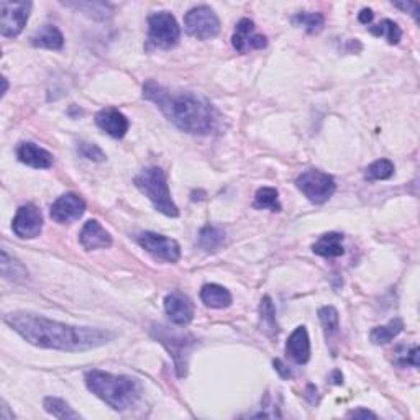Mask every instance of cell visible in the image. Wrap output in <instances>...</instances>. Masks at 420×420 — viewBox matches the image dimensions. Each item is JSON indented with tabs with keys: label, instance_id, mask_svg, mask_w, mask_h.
Instances as JSON below:
<instances>
[{
	"label": "cell",
	"instance_id": "obj_9",
	"mask_svg": "<svg viewBox=\"0 0 420 420\" xmlns=\"http://www.w3.org/2000/svg\"><path fill=\"white\" fill-rule=\"evenodd\" d=\"M31 2H0V33L15 38L22 33L28 22Z\"/></svg>",
	"mask_w": 420,
	"mask_h": 420
},
{
	"label": "cell",
	"instance_id": "obj_16",
	"mask_svg": "<svg viewBox=\"0 0 420 420\" xmlns=\"http://www.w3.org/2000/svg\"><path fill=\"white\" fill-rule=\"evenodd\" d=\"M17 158L23 164L35 169H48L53 166V155L50 151H46L45 148H41L35 143L25 141L20 143L17 148Z\"/></svg>",
	"mask_w": 420,
	"mask_h": 420
},
{
	"label": "cell",
	"instance_id": "obj_8",
	"mask_svg": "<svg viewBox=\"0 0 420 420\" xmlns=\"http://www.w3.org/2000/svg\"><path fill=\"white\" fill-rule=\"evenodd\" d=\"M185 31L198 40L215 38L220 31V20L207 5L190 9L184 17Z\"/></svg>",
	"mask_w": 420,
	"mask_h": 420
},
{
	"label": "cell",
	"instance_id": "obj_14",
	"mask_svg": "<svg viewBox=\"0 0 420 420\" xmlns=\"http://www.w3.org/2000/svg\"><path fill=\"white\" fill-rule=\"evenodd\" d=\"M164 311L168 317L171 318L174 325H188L194 318V304L188 296L181 294V292H171L164 299Z\"/></svg>",
	"mask_w": 420,
	"mask_h": 420
},
{
	"label": "cell",
	"instance_id": "obj_15",
	"mask_svg": "<svg viewBox=\"0 0 420 420\" xmlns=\"http://www.w3.org/2000/svg\"><path fill=\"white\" fill-rule=\"evenodd\" d=\"M95 124L112 138H124L129 131V119L117 109H102L95 114Z\"/></svg>",
	"mask_w": 420,
	"mask_h": 420
},
{
	"label": "cell",
	"instance_id": "obj_25",
	"mask_svg": "<svg viewBox=\"0 0 420 420\" xmlns=\"http://www.w3.org/2000/svg\"><path fill=\"white\" fill-rule=\"evenodd\" d=\"M0 271H2V276L5 279L12 281H23L28 276V271H26L25 266L12 257H9L7 249H2V262H0Z\"/></svg>",
	"mask_w": 420,
	"mask_h": 420
},
{
	"label": "cell",
	"instance_id": "obj_30",
	"mask_svg": "<svg viewBox=\"0 0 420 420\" xmlns=\"http://www.w3.org/2000/svg\"><path fill=\"white\" fill-rule=\"evenodd\" d=\"M292 22L304 26L307 33L311 35H317L321 33L322 28H323V23H325V18H323L322 14H307V12H302V14H297L294 18H292Z\"/></svg>",
	"mask_w": 420,
	"mask_h": 420
},
{
	"label": "cell",
	"instance_id": "obj_19",
	"mask_svg": "<svg viewBox=\"0 0 420 420\" xmlns=\"http://www.w3.org/2000/svg\"><path fill=\"white\" fill-rule=\"evenodd\" d=\"M312 249L316 254L325 258H337L345 253L343 248V235L342 233H325L312 244Z\"/></svg>",
	"mask_w": 420,
	"mask_h": 420
},
{
	"label": "cell",
	"instance_id": "obj_13",
	"mask_svg": "<svg viewBox=\"0 0 420 420\" xmlns=\"http://www.w3.org/2000/svg\"><path fill=\"white\" fill-rule=\"evenodd\" d=\"M232 45L238 53H248L252 50H263L268 45L264 35L254 31V23L249 18H242L237 23L235 33L232 36Z\"/></svg>",
	"mask_w": 420,
	"mask_h": 420
},
{
	"label": "cell",
	"instance_id": "obj_35",
	"mask_svg": "<svg viewBox=\"0 0 420 420\" xmlns=\"http://www.w3.org/2000/svg\"><path fill=\"white\" fill-rule=\"evenodd\" d=\"M273 365H274L276 371H278V373L281 375V377H284V379H288V377H292V371L288 368V366H286L283 363V361H281V360H274Z\"/></svg>",
	"mask_w": 420,
	"mask_h": 420
},
{
	"label": "cell",
	"instance_id": "obj_2",
	"mask_svg": "<svg viewBox=\"0 0 420 420\" xmlns=\"http://www.w3.org/2000/svg\"><path fill=\"white\" fill-rule=\"evenodd\" d=\"M143 97L155 104L179 130L190 135H209L219 124L214 105L193 92L171 90L155 81H148L143 86Z\"/></svg>",
	"mask_w": 420,
	"mask_h": 420
},
{
	"label": "cell",
	"instance_id": "obj_27",
	"mask_svg": "<svg viewBox=\"0 0 420 420\" xmlns=\"http://www.w3.org/2000/svg\"><path fill=\"white\" fill-rule=\"evenodd\" d=\"M370 31L376 36H381V38H386L389 45H397L402 38V30L399 28V25L392 20H382L381 23L371 26Z\"/></svg>",
	"mask_w": 420,
	"mask_h": 420
},
{
	"label": "cell",
	"instance_id": "obj_36",
	"mask_svg": "<svg viewBox=\"0 0 420 420\" xmlns=\"http://www.w3.org/2000/svg\"><path fill=\"white\" fill-rule=\"evenodd\" d=\"M348 417L352 419H376V414L371 411H366V409H356V411L348 412Z\"/></svg>",
	"mask_w": 420,
	"mask_h": 420
},
{
	"label": "cell",
	"instance_id": "obj_7",
	"mask_svg": "<svg viewBox=\"0 0 420 420\" xmlns=\"http://www.w3.org/2000/svg\"><path fill=\"white\" fill-rule=\"evenodd\" d=\"M296 185L313 204H323L337 190V184H335V179L330 174L317 171V169H309V171L302 173L296 179Z\"/></svg>",
	"mask_w": 420,
	"mask_h": 420
},
{
	"label": "cell",
	"instance_id": "obj_6",
	"mask_svg": "<svg viewBox=\"0 0 420 420\" xmlns=\"http://www.w3.org/2000/svg\"><path fill=\"white\" fill-rule=\"evenodd\" d=\"M181 38V28L169 12H156L148 17V40L161 50H171Z\"/></svg>",
	"mask_w": 420,
	"mask_h": 420
},
{
	"label": "cell",
	"instance_id": "obj_31",
	"mask_svg": "<svg viewBox=\"0 0 420 420\" xmlns=\"http://www.w3.org/2000/svg\"><path fill=\"white\" fill-rule=\"evenodd\" d=\"M318 318H321V323L323 327V332H325V335H327V338L338 332L340 317H338V312H337V309H335V307L325 306V307H322V309H318Z\"/></svg>",
	"mask_w": 420,
	"mask_h": 420
},
{
	"label": "cell",
	"instance_id": "obj_1",
	"mask_svg": "<svg viewBox=\"0 0 420 420\" xmlns=\"http://www.w3.org/2000/svg\"><path fill=\"white\" fill-rule=\"evenodd\" d=\"M4 322L35 347L60 352H87L114 338V333L102 328L72 327L25 312L9 313L4 317Z\"/></svg>",
	"mask_w": 420,
	"mask_h": 420
},
{
	"label": "cell",
	"instance_id": "obj_18",
	"mask_svg": "<svg viewBox=\"0 0 420 420\" xmlns=\"http://www.w3.org/2000/svg\"><path fill=\"white\" fill-rule=\"evenodd\" d=\"M286 353L297 365H306L311 358V340L306 327H297L286 345Z\"/></svg>",
	"mask_w": 420,
	"mask_h": 420
},
{
	"label": "cell",
	"instance_id": "obj_4",
	"mask_svg": "<svg viewBox=\"0 0 420 420\" xmlns=\"http://www.w3.org/2000/svg\"><path fill=\"white\" fill-rule=\"evenodd\" d=\"M135 185L151 200L158 212H161L166 217H178L179 209L174 204L169 193V185L166 179V173L161 168L151 166L143 169V171L135 178Z\"/></svg>",
	"mask_w": 420,
	"mask_h": 420
},
{
	"label": "cell",
	"instance_id": "obj_32",
	"mask_svg": "<svg viewBox=\"0 0 420 420\" xmlns=\"http://www.w3.org/2000/svg\"><path fill=\"white\" fill-rule=\"evenodd\" d=\"M396 365L402 366H414V368H419V348L412 347L411 350H407V347H399L397 353H396Z\"/></svg>",
	"mask_w": 420,
	"mask_h": 420
},
{
	"label": "cell",
	"instance_id": "obj_5",
	"mask_svg": "<svg viewBox=\"0 0 420 420\" xmlns=\"http://www.w3.org/2000/svg\"><path fill=\"white\" fill-rule=\"evenodd\" d=\"M153 337L161 342L169 353L173 355L174 365L179 377H184L188 375V360L190 355V348L194 347L195 338L189 333L173 332L168 327H155L153 328Z\"/></svg>",
	"mask_w": 420,
	"mask_h": 420
},
{
	"label": "cell",
	"instance_id": "obj_24",
	"mask_svg": "<svg viewBox=\"0 0 420 420\" xmlns=\"http://www.w3.org/2000/svg\"><path fill=\"white\" fill-rule=\"evenodd\" d=\"M402 330H404V322L401 318H394V321H391L387 325L373 328L370 333V338L375 345H386L389 343L392 338H396Z\"/></svg>",
	"mask_w": 420,
	"mask_h": 420
},
{
	"label": "cell",
	"instance_id": "obj_10",
	"mask_svg": "<svg viewBox=\"0 0 420 420\" xmlns=\"http://www.w3.org/2000/svg\"><path fill=\"white\" fill-rule=\"evenodd\" d=\"M136 242L140 247L158 259H163L166 263H178L181 258V247L176 240L164 235H158L153 232H143L136 237Z\"/></svg>",
	"mask_w": 420,
	"mask_h": 420
},
{
	"label": "cell",
	"instance_id": "obj_37",
	"mask_svg": "<svg viewBox=\"0 0 420 420\" xmlns=\"http://www.w3.org/2000/svg\"><path fill=\"white\" fill-rule=\"evenodd\" d=\"M373 10H370V9H363L360 12V22L361 23H365V25H368V23H371V20H373Z\"/></svg>",
	"mask_w": 420,
	"mask_h": 420
},
{
	"label": "cell",
	"instance_id": "obj_26",
	"mask_svg": "<svg viewBox=\"0 0 420 420\" xmlns=\"http://www.w3.org/2000/svg\"><path fill=\"white\" fill-rule=\"evenodd\" d=\"M43 406L45 411L56 419H81L79 412L74 411L66 401L60 397H46Z\"/></svg>",
	"mask_w": 420,
	"mask_h": 420
},
{
	"label": "cell",
	"instance_id": "obj_22",
	"mask_svg": "<svg viewBox=\"0 0 420 420\" xmlns=\"http://www.w3.org/2000/svg\"><path fill=\"white\" fill-rule=\"evenodd\" d=\"M259 330H262L266 337H276L279 332L278 322H276V309L271 297L264 296L259 306Z\"/></svg>",
	"mask_w": 420,
	"mask_h": 420
},
{
	"label": "cell",
	"instance_id": "obj_38",
	"mask_svg": "<svg viewBox=\"0 0 420 420\" xmlns=\"http://www.w3.org/2000/svg\"><path fill=\"white\" fill-rule=\"evenodd\" d=\"M333 377H335V384H342L343 382V376H342V373H340V371H335L333 373Z\"/></svg>",
	"mask_w": 420,
	"mask_h": 420
},
{
	"label": "cell",
	"instance_id": "obj_39",
	"mask_svg": "<svg viewBox=\"0 0 420 420\" xmlns=\"http://www.w3.org/2000/svg\"><path fill=\"white\" fill-rule=\"evenodd\" d=\"M2 82H4V94L7 92V89H9V82H7V77H2Z\"/></svg>",
	"mask_w": 420,
	"mask_h": 420
},
{
	"label": "cell",
	"instance_id": "obj_29",
	"mask_svg": "<svg viewBox=\"0 0 420 420\" xmlns=\"http://www.w3.org/2000/svg\"><path fill=\"white\" fill-rule=\"evenodd\" d=\"M394 174V164L389 159H377L366 168L365 178L368 181H384L392 178Z\"/></svg>",
	"mask_w": 420,
	"mask_h": 420
},
{
	"label": "cell",
	"instance_id": "obj_12",
	"mask_svg": "<svg viewBox=\"0 0 420 420\" xmlns=\"http://www.w3.org/2000/svg\"><path fill=\"white\" fill-rule=\"evenodd\" d=\"M86 212V202L77 194H65L56 202H53L50 215L56 223H71L79 220Z\"/></svg>",
	"mask_w": 420,
	"mask_h": 420
},
{
	"label": "cell",
	"instance_id": "obj_11",
	"mask_svg": "<svg viewBox=\"0 0 420 420\" xmlns=\"http://www.w3.org/2000/svg\"><path fill=\"white\" fill-rule=\"evenodd\" d=\"M14 233L20 238H36L40 237L41 228H43V215L38 210V207L33 204L22 205L15 214L12 223Z\"/></svg>",
	"mask_w": 420,
	"mask_h": 420
},
{
	"label": "cell",
	"instance_id": "obj_33",
	"mask_svg": "<svg viewBox=\"0 0 420 420\" xmlns=\"http://www.w3.org/2000/svg\"><path fill=\"white\" fill-rule=\"evenodd\" d=\"M77 153L82 158L90 159V161H95V163L105 161V153L102 150H100V148L97 145H94V143L81 141L77 145Z\"/></svg>",
	"mask_w": 420,
	"mask_h": 420
},
{
	"label": "cell",
	"instance_id": "obj_34",
	"mask_svg": "<svg viewBox=\"0 0 420 420\" xmlns=\"http://www.w3.org/2000/svg\"><path fill=\"white\" fill-rule=\"evenodd\" d=\"M392 5L397 9L404 10V12H409L416 18V22H419V2H392Z\"/></svg>",
	"mask_w": 420,
	"mask_h": 420
},
{
	"label": "cell",
	"instance_id": "obj_23",
	"mask_svg": "<svg viewBox=\"0 0 420 420\" xmlns=\"http://www.w3.org/2000/svg\"><path fill=\"white\" fill-rule=\"evenodd\" d=\"M225 242V232L215 225H205L199 232V247L205 252H215Z\"/></svg>",
	"mask_w": 420,
	"mask_h": 420
},
{
	"label": "cell",
	"instance_id": "obj_21",
	"mask_svg": "<svg viewBox=\"0 0 420 420\" xmlns=\"http://www.w3.org/2000/svg\"><path fill=\"white\" fill-rule=\"evenodd\" d=\"M200 299L212 309H225L232 304V294L219 284H205L200 291Z\"/></svg>",
	"mask_w": 420,
	"mask_h": 420
},
{
	"label": "cell",
	"instance_id": "obj_20",
	"mask_svg": "<svg viewBox=\"0 0 420 420\" xmlns=\"http://www.w3.org/2000/svg\"><path fill=\"white\" fill-rule=\"evenodd\" d=\"M31 45L45 50H61L65 46V36L56 25H45L31 36Z\"/></svg>",
	"mask_w": 420,
	"mask_h": 420
},
{
	"label": "cell",
	"instance_id": "obj_3",
	"mask_svg": "<svg viewBox=\"0 0 420 420\" xmlns=\"http://www.w3.org/2000/svg\"><path fill=\"white\" fill-rule=\"evenodd\" d=\"M86 386L92 394L120 412L131 409L141 396V384L135 377L110 375L100 370L87 371Z\"/></svg>",
	"mask_w": 420,
	"mask_h": 420
},
{
	"label": "cell",
	"instance_id": "obj_28",
	"mask_svg": "<svg viewBox=\"0 0 420 420\" xmlns=\"http://www.w3.org/2000/svg\"><path fill=\"white\" fill-rule=\"evenodd\" d=\"M253 205L257 209H269L273 212H279L281 210V204H279V194L274 188H262L254 195V202Z\"/></svg>",
	"mask_w": 420,
	"mask_h": 420
},
{
	"label": "cell",
	"instance_id": "obj_17",
	"mask_svg": "<svg viewBox=\"0 0 420 420\" xmlns=\"http://www.w3.org/2000/svg\"><path fill=\"white\" fill-rule=\"evenodd\" d=\"M79 242H81L82 248L87 249V252L112 247L110 233L97 220L86 222V225L81 230V235H79Z\"/></svg>",
	"mask_w": 420,
	"mask_h": 420
}]
</instances>
